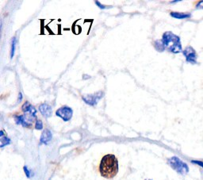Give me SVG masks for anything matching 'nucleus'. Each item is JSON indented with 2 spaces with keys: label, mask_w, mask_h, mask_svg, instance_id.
<instances>
[{
  "label": "nucleus",
  "mask_w": 203,
  "mask_h": 180,
  "mask_svg": "<svg viewBox=\"0 0 203 180\" xmlns=\"http://www.w3.org/2000/svg\"><path fill=\"white\" fill-rule=\"evenodd\" d=\"M35 129L38 130H42L43 129V124L41 120H37L36 124H35Z\"/></svg>",
  "instance_id": "15"
},
{
  "label": "nucleus",
  "mask_w": 203,
  "mask_h": 180,
  "mask_svg": "<svg viewBox=\"0 0 203 180\" xmlns=\"http://www.w3.org/2000/svg\"><path fill=\"white\" fill-rule=\"evenodd\" d=\"M15 122L18 125H22L24 127H30V124L26 121L25 116H17L15 117Z\"/></svg>",
  "instance_id": "10"
},
{
  "label": "nucleus",
  "mask_w": 203,
  "mask_h": 180,
  "mask_svg": "<svg viewBox=\"0 0 203 180\" xmlns=\"http://www.w3.org/2000/svg\"><path fill=\"white\" fill-rule=\"evenodd\" d=\"M154 46H155V48L156 49V50L160 51V52L164 51V49L163 41H156L154 43Z\"/></svg>",
  "instance_id": "12"
},
{
  "label": "nucleus",
  "mask_w": 203,
  "mask_h": 180,
  "mask_svg": "<svg viewBox=\"0 0 203 180\" xmlns=\"http://www.w3.org/2000/svg\"><path fill=\"white\" fill-rule=\"evenodd\" d=\"M171 15L175 18H187L190 17V14H183V13H178V12H172L171 13Z\"/></svg>",
  "instance_id": "11"
},
{
  "label": "nucleus",
  "mask_w": 203,
  "mask_h": 180,
  "mask_svg": "<svg viewBox=\"0 0 203 180\" xmlns=\"http://www.w3.org/2000/svg\"><path fill=\"white\" fill-rule=\"evenodd\" d=\"M22 99V93H19L18 100H19V101H21Z\"/></svg>",
  "instance_id": "20"
},
{
  "label": "nucleus",
  "mask_w": 203,
  "mask_h": 180,
  "mask_svg": "<svg viewBox=\"0 0 203 180\" xmlns=\"http://www.w3.org/2000/svg\"><path fill=\"white\" fill-rule=\"evenodd\" d=\"M168 164L179 174H185L189 171V167L186 163L182 162L179 158L173 156L168 159Z\"/></svg>",
  "instance_id": "3"
},
{
  "label": "nucleus",
  "mask_w": 203,
  "mask_h": 180,
  "mask_svg": "<svg viewBox=\"0 0 203 180\" xmlns=\"http://www.w3.org/2000/svg\"><path fill=\"white\" fill-rule=\"evenodd\" d=\"M24 171H25V172H26V176L28 177V178H30V176H31V175H30V170H29V169L27 168L26 167H24Z\"/></svg>",
  "instance_id": "16"
},
{
  "label": "nucleus",
  "mask_w": 203,
  "mask_h": 180,
  "mask_svg": "<svg viewBox=\"0 0 203 180\" xmlns=\"http://www.w3.org/2000/svg\"><path fill=\"white\" fill-rule=\"evenodd\" d=\"M52 137H53V135H52L50 130H45L42 133V137H41V143L46 145L52 140Z\"/></svg>",
  "instance_id": "9"
},
{
  "label": "nucleus",
  "mask_w": 203,
  "mask_h": 180,
  "mask_svg": "<svg viewBox=\"0 0 203 180\" xmlns=\"http://www.w3.org/2000/svg\"><path fill=\"white\" fill-rule=\"evenodd\" d=\"M196 7H197V9H203V1L198 2L197 6H196Z\"/></svg>",
  "instance_id": "18"
},
{
  "label": "nucleus",
  "mask_w": 203,
  "mask_h": 180,
  "mask_svg": "<svg viewBox=\"0 0 203 180\" xmlns=\"http://www.w3.org/2000/svg\"><path fill=\"white\" fill-rule=\"evenodd\" d=\"M39 111L41 112L42 115L45 118H49L51 117L52 114H53V110H52V107L48 104L43 103L39 106Z\"/></svg>",
  "instance_id": "8"
},
{
  "label": "nucleus",
  "mask_w": 203,
  "mask_h": 180,
  "mask_svg": "<svg viewBox=\"0 0 203 180\" xmlns=\"http://www.w3.org/2000/svg\"><path fill=\"white\" fill-rule=\"evenodd\" d=\"M163 44L164 49L173 53H179L182 52V45L180 38L171 32H166L163 35Z\"/></svg>",
  "instance_id": "2"
},
{
  "label": "nucleus",
  "mask_w": 203,
  "mask_h": 180,
  "mask_svg": "<svg viewBox=\"0 0 203 180\" xmlns=\"http://www.w3.org/2000/svg\"><path fill=\"white\" fill-rule=\"evenodd\" d=\"M100 174L105 178H113L118 172V161L114 155L108 154L102 157L99 165Z\"/></svg>",
  "instance_id": "1"
},
{
  "label": "nucleus",
  "mask_w": 203,
  "mask_h": 180,
  "mask_svg": "<svg viewBox=\"0 0 203 180\" xmlns=\"http://www.w3.org/2000/svg\"><path fill=\"white\" fill-rule=\"evenodd\" d=\"M56 114H57V116L60 117V118H62L64 122H68L72 118L73 110L68 106H63L59 110H57Z\"/></svg>",
  "instance_id": "4"
},
{
  "label": "nucleus",
  "mask_w": 203,
  "mask_h": 180,
  "mask_svg": "<svg viewBox=\"0 0 203 180\" xmlns=\"http://www.w3.org/2000/svg\"><path fill=\"white\" fill-rule=\"evenodd\" d=\"M3 135H4V132L1 130V131H0V137H2Z\"/></svg>",
  "instance_id": "21"
},
{
  "label": "nucleus",
  "mask_w": 203,
  "mask_h": 180,
  "mask_svg": "<svg viewBox=\"0 0 203 180\" xmlns=\"http://www.w3.org/2000/svg\"><path fill=\"white\" fill-rule=\"evenodd\" d=\"M102 96H103L102 92H97L94 94H88L87 96H83V99L86 103L89 104V105L94 106L98 103V101H99V99Z\"/></svg>",
  "instance_id": "7"
},
{
  "label": "nucleus",
  "mask_w": 203,
  "mask_h": 180,
  "mask_svg": "<svg viewBox=\"0 0 203 180\" xmlns=\"http://www.w3.org/2000/svg\"><path fill=\"white\" fill-rule=\"evenodd\" d=\"M192 163H196V164H197V165L201 166V167H203V162L201 161H196V160H193L192 161Z\"/></svg>",
  "instance_id": "17"
},
{
  "label": "nucleus",
  "mask_w": 203,
  "mask_h": 180,
  "mask_svg": "<svg viewBox=\"0 0 203 180\" xmlns=\"http://www.w3.org/2000/svg\"><path fill=\"white\" fill-rule=\"evenodd\" d=\"M95 3L97 4V6H99V7L101 8V9H104V8L105 7V6H102V4L100 3L99 2H97V1H96V2H95Z\"/></svg>",
  "instance_id": "19"
},
{
  "label": "nucleus",
  "mask_w": 203,
  "mask_h": 180,
  "mask_svg": "<svg viewBox=\"0 0 203 180\" xmlns=\"http://www.w3.org/2000/svg\"><path fill=\"white\" fill-rule=\"evenodd\" d=\"M183 55L186 57L187 62L191 64H196L197 63V53L191 46H187L183 51Z\"/></svg>",
  "instance_id": "6"
},
{
  "label": "nucleus",
  "mask_w": 203,
  "mask_h": 180,
  "mask_svg": "<svg viewBox=\"0 0 203 180\" xmlns=\"http://www.w3.org/2000/svg\"><path fill=\"white\" fill-rule=\"evenodd\" d=\"M146 180H151V179H146Z\"/></svg>",
  "instance_id": "22"
},
{
  "label": "nucleus",
  "mask_w": 203,
  "mask_h": 180,
  "mask_svg": "<svg viewBox=\"0 0 203 180\" xmlns=\"http://www.w3.org/2000/svg\"><path fill=\"white\" fill-rule=\"evenodd\" d=\"M22 110L25 113V118L26 120L29 119L30 121L34 120V118L36 116L37 110L31 104L29 103L28 102H26L22 106Z\"/></svg>",
  "instance_id": "5"
},
{
  "label": "nucleus",
  "mask_w": 203,
  "mask_h": 180,
  "mask_svg": "<svg viewBox=\"0 0 203 180\" xmlns=\"http://www.w3.org/2000/svg\"><path fill=\"white\" fill-rule=\"evenodd\" d=\"M10 140L8 137H2V139H0V148L6 146V145H10Z\"/></svg>",
  "instance_id": "13"
},
{
  "label": "nucleus",
  "mask_w": 203,
  "mask_h": 180,
  "mask_svg": "<svg viewBox=\"0 0 203 180\" xmlns=\"http://www.w3.org/2000/svg\"><path fill=\"white\" fill-rule=\"evenodd\" d=\"M15 45H16V38H14L13 39H12V42H11V50H10V57H11V58H13L14 55Z\"/></svg>",
  "instance_id": "14"
}]
</instances>
